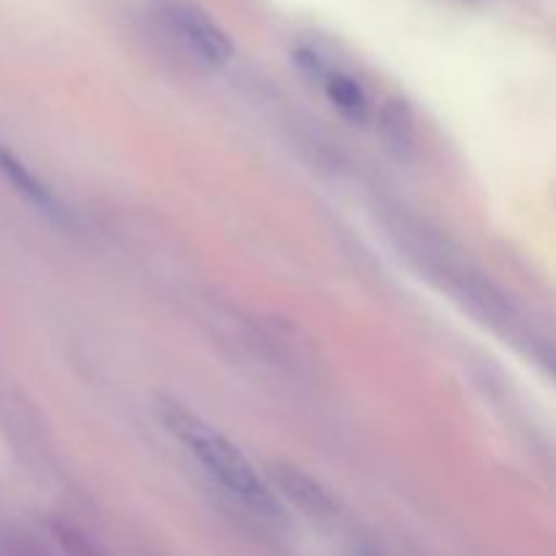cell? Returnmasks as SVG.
Masks as SVG:
<instances>
[{"label":"cell","instance_id":"6da1fadb","mask_svg":"<svg viewBox=\"0 0 556 556\" xmlns=\"http://www.w3.org/2000/svg\"><path fill=\"white\" fill-rule=\"evenodd\" d=\"M157 413H161L163 427L199 459V465L233 500H239L244 508L253 510L255 516H264V519L280 516V505H277L275 494L266 486L264 478L258 476V470L250 465L248 456L239 451V445H233L226 434L217 432L204 418L185 410L177 402H161Z\"/></svg>","mask_w":556,"mask_h":556},{"label":"cell","instance_id":"7a4b0ae2","mask_svg":"<svg viewBox=\"0 0 556 556\" xmlns=\"http://www.w3.org/2000/svg\"><path fill=\"white\" fill-rule=\"evenodd\" d=\"M166 11L168 22H172L174 30H177L179 41H182L201 63L212 65V68H220V65H226L228 60H231V38L226 36V30H223L206 11L188 3V0H172Z\"/></svg>","mask_w":556,"mask_h":556},{"label":"cell","instance_id":"3957f363","mask_svg":"<svg viewBox=\"0 0 556 556\" xmlns=\"http://www.w3.org/2000/svg\"><path fill=\"white\" fill-rule=\"evenodd\" d=\"M293 60H296L299 71H304V74L320 81L326 98H329L331 106H334L342 117H348L351 123H367L369 96L353 76L331 68V65L326 63V58H320L313 49H296V52H293Z\"/></svg>","mask_w":556,"mask_h":556},{"label":"cell","instance_id":"277c9868","mask_svg":"<svg viewBox=\"0 0 556 556\" xmlns=\"http://www.w3.org/2000/svg\"><path fill=\"white\" fill-rule=\"evenodd\" d=\"M0 177L22 195L30 206H36L41 215L52 217V220L65 223L68 220V212H65L63 201L54 195V190L49 188L43 179H38L33 174V168H27V163L22 157H16L9 147H0Z\"/></svg>","mask_w":556,"mask_h":556},{"label":"cell","instance_id":"5b68a950","mask_svg":"<svg viewBox=\"0 0 556 556\" xmlns=\"http://www.w3.org/2000/svg\"><path fill=\"white\" fill-rule=\"evenodd\" d=\"M271 481H275L277 489H280L299 510H304V514L315 516V519H326V516L334 514L331 497L307 476V472L280 462V465L271 467Z\"/></svg>","mask_w":556,"mask_h":556},{"label":"cell","instance_id":"8992f818","mask_svg":"<svg viewBox=\"0 0 556 556\" xmlns=\"http://www.w3.org/2000/svg\"><path fill=\"white\" fill-rule=\"evenodd\" d=\"M386 139L394 144H405L410 139V112L400 101H391L386 106Z\"/></svg>","mask_w":556,"mask_h":556},{"label":"cell","instance_id":"52a82bcc","mask_svg":"<svg viewBox=\"0 0 556 556\" xmlns=\"http://www.w3.org/2000/svg\"><path fill=\"white\" fill-rule=\"evenodd\" d=\"M554 367H556V364H554Z\"/></svg>","mask_w":556,"mask_h":556}]
</instances>
